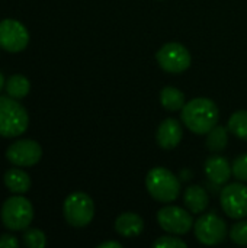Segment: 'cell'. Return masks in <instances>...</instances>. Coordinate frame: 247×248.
Returning a JSON list of instances; mask_svg holds the SVG:
<instances>
[{"instance_id": "cell-1", "label": "cell", "mask_w": 247, "mask_h": 248, "mask_svg": "<svg viewBox=\"0 0 247 248\" xmlns=\"http://www.w3.org/2000/svg\"><path fill=\"white\" fill-rule=\"evenodd\" d=\"M181 118L191 132L197 135H207L217 125L220 119V110L211 99L195 97L185 103Z\"/></svg>"}, {"instance_id": "cell-2", "label": "cell", "mask_w": 247, "mask_h": 248, "mask_svg": "<svg viewBox=\"0 0 247 248\" xmlns=\"http://www.w3.org/2000/svg\"><path fill=\"white\" fill-rule=\"evenodd\" d=\"M146 189L154 201L170 203L181 193V182L169 169L154 167L146 176Z\"/></svg>"}, {"instance_id": "cell-3", "label": "cell", "mask_w": 247, "mask_h": 248, "mask_svg": "<svg viewBox=\"0 0 247 248\" xmlns=\"http://www.w3.org/2000/svg\"><path fill=\"white\" fill-rule=\"evenodd\" d=\"M29 118L26 109L13 97H0V137L13 138L28 129Z\"/></svg>"}, {"instance_id": "cell-4", "label": "cell", "mask_w": 247, "mask_h": 248, "mask_svg": "<svg viewBox=\"0 0 247 248\" xmlns=\"http://www.w3.org/2000/svg\"><path fill=\"white\" fill-rule=\"evenodd\" d=\"M33 219V208L31 202L20 195L4 201L1 206V222L10 231L26 230Z\"/></svg>"}, {"instance_id": "cell-5", "label": "cell", "mask_w": 247, "mask_h": 248, "mask_svg": "<svg viewBox=\"0 0 247 248\" xmlns=\"http://www.w3.org/2000/svg\"><path fill=\"white\" fill-rule=\"evenodd\" d=\"M66 221L76 228L87 227L95 217V203L92 198L83 192H74L67 196L63 206Z\"/></svg>"}, {"instance_id": "cell-6", "label": "cell", "mask_w": 247, "mask_h": 248, "mask_svg": "<svg viewBox=\"0 0 247 248\" xmlns=\"http://www.w3.org/2000/svg\"><path fill=\"white\" fill-rule=\"evenodd\" d=\"M156 60L162 70L170 74H181L191 65V54L188 48L179 42H167L157 52Z\"/></svg>"}, {"instance_id": "cell-7", "label": "cell", "mask_w": 247, "mask_h": 248, "mask_svg": "<svg viewBox=\"0 0 247 248\" xmlns=\"http://www.w3.org/2000/svg\"><path fill=\"white\" fill-rule=\"evenodd\" d=\"M194 230L197 240L204 246H218L227 237V224L215 212L201 215Z\"/></svg>"}, {"instance_id": "cell-8", "label": "cell", "mask_w": 247, "mask_h": 248, "mask_svg": "<svg viewBox=\"0 0 247 248\" xmlns=\"http://www.w3.org/2000/svg\"><path fill=\"white\" fill-rule=\"evenodd\" d=\"M157 222L160 228L173 235H185L194 227L192 215L179 206H165L157 212Z\"/></svg>"}, {"instance_id": "cell-9", "label": "cell", "mask_w": 247, "mask_h": 248, "mask_svg": "<svg viewBox=\"0 0 247 248\" xmlns=\"http://www.w3.org/2000/svg\"><path fill=\"white\" fill-rule=\"evenodd\" d=\"M221 208L229 218L243 219L247 217V186L240 183H231L221 192Z\"/></svg>"}, {"instance_id": "cell-10", "label": "cell", "mask_w": 247, "mask_h": 248, "mask_svg": "<svg viewBox=\"0 0 247 248\" xmlns=\"http://www.w3.org/2000/svg\"><path fill=\"white\" fill-rule=\"evenodd\" d=\"M29 33L26 28L15 19L0 22V46L9 52H20L28 46Z\"/></svg>"}, {"instance_id": "cell-11", "label": "cell", "mask_w": 247, "mask_h": 248, "mask_svg": "<svg viewBox=\"0 0 247 248\" xmlns=\"http://www.w3.org/2000/svg\"><path fill=\"white\" fill-rule=\"evenodd\" d=\"M42 157V148L36 141L32 140H20L13 142L7 151L6 158L19 167H29L36 164Z\"/></svg>"}, {"instance_id": "cell-12", "label": "cell", "mask_w": 247, "mask_h": 248, "mask_svg": "<svg viewBox=\"0 0 247 248\" xmlns=\"http://www.w3.org/2000/svg\"><path fill=\"white\" fill-rule=\"evenodd\" d=\"M183 137V129L181 126V124L173 119V118H167L165 119L156 132V141L159 144L160 148L163 150H173L176 148Z\"/></svg>"}, {"instance_id": "cell-13", "label": "cell", "mask_w": 247, "mask_h": 248, "mask_svg": "<svg viewBox=\"0 0 247 248\" xmlns=\"http://www.w3.org/2000/svg\"><path fill=\"white\" fill-rule=\"evenodd\" d=\"M205 174L215 185H224L233 174L231 164L221 155H213L205 161Z\"/></svg>"}, {"instance_id": "cell-14", "label": "cell", "mask_w": 247, "mask_h": 248, "mask_svg": "<svg viewBox=\"0 0 247 248\" xmlns=\"http://www.w3.org/2000/svg\"><path fill=\"white\" fill-rule=\"evenodd\" d=\"M143 230H144L143 218L135 212H124L115 221V231L125 238L138 237L143 232Z\"/></svg>"}, {"instance_id": "cell-15", "label": "cell", "mask_w": 247, "mask_h": 248, "mask_svg": "<svg viewBox=\"0 0 247 248\" xmlns=\"http://www.w3.org/2000/svg\"><path fill=\"white\" fill-rule=\"evenodd\" d=\"M183 202L192 214H202L210 205V196L201 186H189L183 193Z\"/></svg>"}, {"instance_id": "cell-16", "label": "cell", "mask_w": 247, "mask_h": 248, "mask_svg": "<svg viewBox=\"0 0 247 248\" xmlns=\"http://www.w3.org/2000/svg\"><path fill=\"white\" fill-rule=\"evenodd\" d=\"M6 187L16 195H23L31 189V177L20 169H10L4 174Z\"/></svg>"}, {"instance_id": "cell-17", "label": "cell", "mask_w": 247, "mask_h": 248, "mask_svg": "<svg viewBox=\"0 0 247 248\" xmlns=\"http://www.w3.org/2000/svg\"><path fill=\"white\" fill-rule=\"evenodd\" d=\"M160 103L166 110L176 112V110H182L186 102H185L183 92H181L176 87L166 86L160 90Z\"/></svg>"}, {"instance_id": "cell-18", "label": "cell", "mask_w": 247, "mask_h": 248, "mask_svg": "<svg viewBox=\"0 0 247 248\" xmlns=\"http://www.w3.org/2000/svg\"><path fill=\"white\" fill-rule=\"evenodd\" d=\"M6 90L10 97L19 100V99H23L28 96V93L31 90V83L25 76L13 74L12 77H9V80L6 83Z\"/></svg>"}, {"instance_id": "cell-19", "label": "cell", "mask_w": 247, "mask_h": 248, "mask_svg": "<svg viewBox=\"0 0 247 248\" xmlns=\"http://www.w3.org/2000/svg\"><path fill=\"white\" fill-rule=\"evenodd\" d=\"M229 144V128L224 126H214L207 134V148L213 153H220L226 150Z\"/></svg>"}, {"instance_id": "cell-20", "label": "cell", "mask_w": 247, "mask_h": 248, "mask_svg": "<svg viewBox=\"0 0 247 248\" xmlns=\"http://www.w3.org/2000/svg\"><path fill=\"white\" fill-rule=\"evenodd\" d=\"M229 131L236 135L237 138L247 141V110H237L234 112L227 125Z\"/></svg>"}, {"instance_id": "cell-21", "label": "cell", "mask_w": 247, "mask_h": 248, "mask_svg": "<svg viewBox=\"0 0 247 248\" xmlns=\"http://www.w3.org/2000/svg\"><path fill=\"white\" fill-rule=\"evenodd\" d=\"M23 241H25L26 247L29 248H44L47 244L45 234L36 228H31V230L26 228V231L23 234Z\"/></svg>"}, {"instance_id": "cell-22", "label": "cell", "mask_w": 247, "mask_h": 248, "mask_svg": "<svg viewBox=\"0 0 247 248\" xmlns=\"http://www.w3.org/2000/svg\"><path fill=\"white\" fill-rule=\"evenodd\" d=\"M230 240L237 246H247V221H240L231 227Z\"/></svg>"}, {"instance_id": "cell-23", "label": "cell", "mask_w": 247, "mask_h": 248, "mask_svg": "<svg viewBox=\"0 0 247 248\" xmlns=\"http://www.w3.org/2000/svg\"><path fill=\"white\" fill-rule=\"evenodd\" d=\"M153 247L154 248H185L186 247V243L178 237H173V235H163V237H159L154 243H153Z\"/></svg>"}, {"instance_id": "cell-24", "label": "cell", "mask_w": 247, "mask_h": 248, "mask_svg": "<svg viewBox=\"0 0 247 248\" xmlns=\"http://www.w3.org/2000/svg\"><path fill=\"white\" fill-rule=\"evenodd\" d=\"M231 169H233V174L237 180L240 182H247V154H242L239 155L233 164H231Z\"/></svg>"}, {"instance_id": "cell-25", "label": "cell", "mask_w": 247, "mask_h": 248, "mask_svg": "<svg viewBox=\"0 0 247 248\" xmlns=\"http://www.w3.org/2000/svg\"><path fill=\"white\" fill-rule=\"evenodd\" d=\"M19 241L13 235H1L0 237V248H16Z\"/></svg>"}, {"instance_id": "cell-26", "label": "cell", "mask_w": 247, "mask_h": 248, "mask_svg": "<svg viewBox=\"0 0 247 248\" xmlns=\"http://www.w3.org/2000/svg\"><path fill=\"white\" fill-rule=\"evenodd\" d=\"M122 247V244L121 243H118V241H105V243H102V244H99L98 248H121Z\"/></svg>"}, {"instance_id": "cell-27", "label": "cell", "mask_w": 247, "mask_h": 248, "mask_svg": "<svg viewBox=\"0 0 247 248\" xmlns=\"http://www.w3.org/2000/svg\"><path fill=\"white\" fill-rule=\"evenodd\" d=\"M6 86V81H4V77H3V74H1V71H0V92H1V89Z\"/></svg>"}]
</instances>
